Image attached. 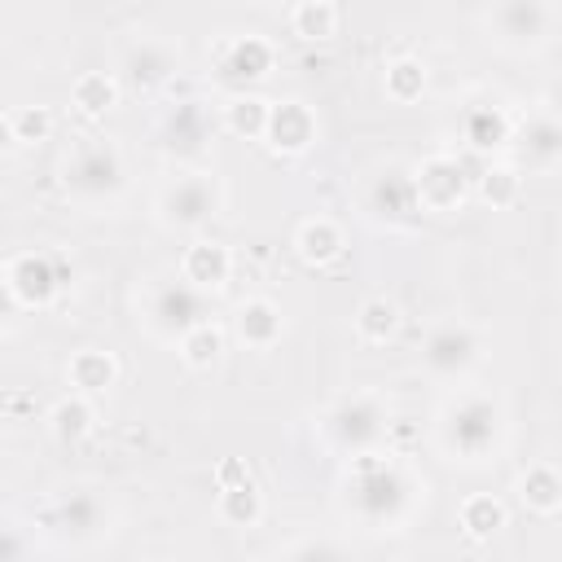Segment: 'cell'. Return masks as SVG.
<instances>
[{"label": "cell", "instance_id": "1", "mask_svg": "<svg viewBox=\"0 0 562 562\" xmlns=\"http://www.w3.org/2000/svg\"><path fill=\"white\" fill-rule=\"evenodd\" d=\"M408 501H413V479L395 461H382L373 452L356 457V465L347 474V509H356L360 522H369V527L400 522Z\"/></svg>", "mask_w": 562, "mask_h": 562}, {"label": "cell", "instance_id": "2", "mask_svg": "<svg viewBox=\"0 0 562 562\" xmlns=\"http://www.w3.org/2000/svg\"><path fill=\"white\" fill-rule=\"evenodd\" d=\"M501 404L487 395H457L439 417V439L461 461H487L501 443Z\"/></svg>", "mask_w": 562, "mask_h": 562}, {"label": "cell", "instance_id": "3", "mask_svg": "<svg viewBox=\"0 0 562 562\" xmlns=\"http://www.w3.org/2000/svg\"><path fill=\"white\" fill-rule=\"evenodd\" d=\"M66 189L75 198H88V202L114 198L123 189V158H119V149L110 140H101V136L75 145L70 158H66Z\"/></svg>", "mask_w": 562, "mask_h": 562}, {"label": "cell", "instance_id": "4", "mask_svg": "<svg viewBox=\"0 0 562 562\" xmlns=\"http://www.w3.org/2000/svg\"><path fill=\"white\" fill-rule=\"evenodd\" d=\"M325 430H329V439H334L338 448L364 457V452L382 439V430H386V408H382V400H378L373 391L342 395V400L329 408Z\"/></svg>", "mask_w": 562, "mask_h": 562}, {"label": "cell", "instance_id": "5", "mask_svg": "<svg viewBox=\"0 0 562 562\" xmlns=\"http://www.w3.org/2000/svg\"><path fill=\"white\" fill-rule=\"evenodd\" d=\"M220 211V180L211 171H184L158 193V215L171 228H202Z\"/></svg>", "mask_w": 562, "mask_h": 562}, {"label": "cell", "instance_id": "6", "mask_svg": "<svg viewBox=\"0 0 562 562\" xmlns=\"http://www.w3.org/2000/svg\"><path fill=\"white\" fill-rule=\"evenodd\" d=\"M206 303H202V290H193L184 277L180 281H167L149 294V325L162 334V338H184L189 329H198L206 316Z\"/></svg>", "mask_w": 562, "mask_h": 562}, {"label": "cell", "instance_id": "7", "mask_svg": "<svg viewBox=\"0 0 562 562\" xmlns=\"http://www.w3.org/2000/svg\"><path fill=\"white\" fill-rule=\"evenodd\" d=\"M422 360L430 373H443V378H461L474 360H479V334L461 321H443L426 334V347H422Z\"/></svg>", "mask_w": 562, "mask_h": 562}, {"label": "cell", "instance_id": "8", "mask_svg": "<svg viewBox=\"0 0 562 562\" xmlns=\"http://www.w3.org/2000/svg\"><path fill=\"white\" fill-rule=\"evenodd\" d=\"M4 285H9V294H13L18 303L40 307V303H48V299H53V290H57L61 281H57V268H53V259H48V255L22 250V255H13V259H9V268H4Z\"/></svg>", "mask_w": 562, "mask_h": 562}, {"label": "cell", "instance_id": "9", "mask_svg": "<svg viewBox=\"0 0 562 562\" xmlns=\"http://www.w3.org/2000/svg\"><path fill=\"white\" fill-rule=\"evenodd\" d=\"M413 184H417V202H422L426 211H448V206H457L461 193H465V176H461V162H457L452 154L426 158V162L417 167Z\"/></svg>", "mask_w": 562, "mask_h": 562}, {"label": "cell", "instance_id": "10", "mask_svg": "<svg viewBox=\"0 0 562 562\" xmlns=\"http://www.w3.org/2000/svg\"><path fill=\"white\" fill-rule=\"evenodd\" d=\"M158 140H162V149L176 154V158L198 154V149L206 145V105H202L198 97L176 101L171 114L158 123Z\"/></svg>", "mask_w": 562, "mask_h": 562}, {"label": "cell", "instance_id": "11", "mask_svg": "<svg viewBox=\"0 0 562 562\" xmlns=\"http://www.w3.org/2000/svg\"><path fill=\"white\" fill-rule=\"evenodd\" d=\"M549 18H553V9L540 0H505V4L487 9V26H496V35H505L514 44H536L549 31Z\"/></svg>", "mask_w": 562, "mask_h": 562}, {"label": "cell", "instance_id": "12", "mask_svg": "<svg viewBox=\"0 0 562 562\" xmlns=\"http://www.w3.org/2000/svg\"><path fill=\"white\" fill-rule=\"evenodd\" d=\"M316 140V119L303 101H281L272 105V119H268V145L281 149V154H303L307 145Z\"/></svg>", "mask_w": 562, "mask_h": 562}, {"label": "cell", "instance_id": "13", "mask_svg": "<svg viewBox=\"0 0 562 562\" xmlns=\"http://www.w3.org/2000/svg\"><path fill=\"white\" fill-rule=\"evenodd\" d=\"M228 272H233V255H228V246H220V241H193L189 250H184V259H180V277L193 285V290H220L224 281H228Z\"/></svg>", "mask_w": 562, "mask_h": 562}, {"label": "cell", "instance_id": "14", "mask_svg": "<svg viewBox=\"0 0 562 562\" xmlns=\"http://www.w3.org/2000/svg\"><path fill=\"white\" fill-rule=\"evenodd\" d=\"M514 149L527 167H553L562 162V123L553 114H536L522 123V132L514 136Z\"/></svg>", "mask_w": 562, "mask_h": 562}, {"label": "cell", "instance_id": "15", "mask_svg": "<svg viewBox=\"0 0 562 562\" xmlns=\"http://www.w3.org/2000/svg\"><path fill=\"white\" fill-rule=\"evenodd\" d=\"M123 66H127V79L136 88H158V83H167L176 75V48L167 40H140V44L127 48Z\"/></svg>", "mask_w": 562, "mask_h": 562}, {"label": "cell", "instance_id": "16", "mask_svg": "<svg viewBox=\"0 0 562 562\" xmlns=\"http://www.w3.org/2000/svg\"><path fill=\"white\" fill-rule=\"evenodd\" d=\"M220 70L228 79H263L272 70V44L263 35H237L220 53Z\"/></svg>", "mask_w": 562, "mask_h": 562}, {"label": "cell", "instance_id": "17", "mask_svg": "<svg viewBox=\"0 0 562 562\" xmlns=\"http://www.w3.org/2000/svg\"><path fill=\"white\" fill-rule=\"evenodd\" d=\"M101 522H105V509L92 492H66L48 509V527H57L66 536H92V531H101Z\"/></svg>", "mask_w": 562, "mask_h": 562}, {"label": "cell", "instance_id": "18", "mask_svg": "<svg viewBox=\"0 0 562 562\" xmlns=\"http://www.w3.org/2000/svg\"><path fill=\"white\" fill-rule=\"evenodd\" d=\"M518 496H522V505L536 509V514H558V509H562V470H553V465H544V461L527 465L522 479H518Z\"/></svg>", "mask_w": 562, "mask_h": 562}, {"label": "cell", "instance_id": "19", "mask_svg": "<svg viewBox=\"0 0 562 562\" xmlns=\"http://www.w3.org/2000/svg\"><path fill=\"white\" fill-rule=\"evenodd\" d=\"M237 338L246 347H272L281 338V312L268 299H246L237 307Z\"/></svg>", "mask_w": 562, "mask_h": 562}, {"label": "cell", "instance_id": "20", "mask_svg": "<svg viewBox=\"0 0 562 562\" xmlns=\"http://www.w3.org/2000/svg\"><path fill=\"white\" fill-rule=\"evenodd\" d=\"M461 136L474 145V149H501L514 140L509 132V119L501 105H470L465 110V123H461Z\"/></svg>", "mask_w": 562, "mask_h": 562}, {"label": "cell", "instance_id": "21", "mask_svg": "<svg viewBox=\"0 0 562 562\" xmlns=\"http://www.w3.org/2000/svg\"><path fill=\"white\" fill-rule=\"evenodd\" d=\"M369 202H373L378 215H391V220H404V215H413V211L422 206V202H417V184H413V176H404V171L378 176Z\"/></svg>", "mask_w": 562, "mask_h": 562}, {"label": "cell", "instance_id": "22", "mask_svg": "<svg viewBox=\"0 0 562 562\" xmlns=\"http://www.w3.org/2000/svg\"><path fill=\"white\" fill-rule=\"evenodd\" d=\"M294 246H299V255H303L307 263H329V259L342 255V228H338L334 220L316 215V220H307V224L299 228Z\"/></svg>", "mask_w": 562, "mask_h": 562}, {"label": "cell", "instance_id": "23", "mask_svg": "<svg viewBox=\"0 0 562 562\" xmlns=\"http://www.w3.org/2000/svg\"><path fill=\"white\" fill-rule=\"evenodd\" d=\"M114 373H119L114 356H110V351H97V347H88V351H79V356L70 360V386H79V391H88V395L114 386Z\"/></svg>", "mask_w": 562, "mask_h": 562}, {"label": "cell", "instance_id": "24", "mask_svg": "<svg viewBox=\"0 0 562 562\" xmlns=\"http://www.w3.org/2000/svg\"><path fill=\"white\" fill-rule=\"evenodd\" d=\"M338 18H342V9L329 4V0H299V4L290 9V26H294L303 40H329V35L338 31Z\"/></svg>", "mask_w": 562, "mask_h": 562}, {"label": "cell", "instance_id": "25", "mask_svg": "<svg viewBox=\"0 0 562 562\" xmlns=\"http://www.w3.org/2000/svg\"><path fill=\"white\" fill-rule=\"evenodd\" d=\"M70 101L83 110V114H101L119 101V83L110 70H83L75 83H70Z\"/></svg>", "mask_w": 562, "mask_h": 562}, {"label": "cell", "instance_id": "26", "mask_svg": "<svg viewBox=\"0 0 562 562\" xmlns=\"http://www.w3.org/2000/svg\"><path fill=\"white\" fill-rule=\"evenodd\" d=\"M268 119H272V105L259 101V97H233L224 105V127L255 140V136H268Z\"/></svg>", "mask_w": 562, "mask_h": 562}, {"label": "cell", "instance_id": "27", "mask_svg": "<svg viewBox=\"0 0 562 562\" xmlns=\"http://www.w3.org/2000/svg\"><path fill=\"white\" fill-rule=\"evenodd\" d=\"M356 329H360V338H369V342H386V338L400 329V307H395L386 294H373V299L360 303Z\"/></svg>", "mask_w": 562, "mask_h": 562}, {"label": "cell", "instance_id": "28", "mask_svg": "<svg viewBox=\"0 0 562 562\" xmlns=\"http://www.w3.org/2000/svg\"><path fill=\"white\" fill-rule=\"evenodd\" d=\"M461 527L483 540V536H492V531L505 527V505H501L496 496H487V492L465 496V501H461Z\"/></svg>", "mask_w": 562, "mask_h": 562}, {"label": "cell", "instance_id": "29", "mask_svg": "<svg viewBox=\"0 0 562 562\" xmlns=\"http://www.w3.org/2000/svg\"><path fill=\"white\" fill-rule=\"evenodd\" d=\"M220 351H224V334H220L211 321H202L198 329H189V334L180 338V356H184L193 369H211V364L220 360Z\"/></svg>", "mask_w": 562, "mask_h": 562}, {"label": "cell", "instance_id": "30", "mask_svg": "<svg viewBox=\"0 0 562 562\" xmlns=\"http://www.w3.org/2000/svg\"><path fill=\"white\" fill-rule=\"evenodd\" d=\"M259 514H263V501H259L255 483H241V487L220 492V518H224V522L250 527V522H259Z\"/></svg>", "mask_w": 562, "mask_h": 562}, {"label": "cell", "instance_id": "31", "mask_svg": "<svg viewBox=\"0 0 562 562\" xmlns=\"http://www.w3.org/2000/svg\"><path fill=\"white\" fill-rule=\"evenodd\" d=\"M422 88H426V66L417 57H395L386 66V97L413 101V97H422Z\"/></svg>", "mask_w": 562, "mask_h": 562}, {"label": "cell", "instance_id": "32", "mask_svg": "<svg viewBox=\"0 0 562 562\" xmlns=\"http://www.w3.org/2000/svg\"><path fill=\"white\" fill-rule=\"evenodd\" d=\"M4 127H9V140L31 145V140H44V136H48L53 119H48L44 105H22V110H9V114H4Z\"/></svg>", "mask_w": 562, "mask_h": 562}, {"label": "cell", "instance_id": "33", "mask_svg": "<svg viewBox=\"0 0 562 562\" xmlns=\"http://www.w3.org/2000/svg\"><path fill=\"white\" fill-rule=\"evenodd\" d=\"M88 426H92V404L88 400L70 395L53 408V435L57 439H79V435H88Z\"/></svg>", "mask_w": 562, "mask_h": 562}, {"label": "cell", "instance_id": "34", "mask_svg": "<svg viewBox=\"0 0 562 562\" xmlns=\"http://www.w3.org/2000/svg\"><path fill=\"white\" fill-rule=\"evenodd\" d=\"M518 184H522V176H518L514 167H487V171L479 176V189H483V198H487L492 206H509V202L518 198Z\"/></svg>", "mask_w": 562, "mask_h": 562}, {"label": "cell", "instance_id": "35", "mask_svg": "<svg viewBox=\"0 0 562 562\" xmlns=\"http://www.w3.org/2000/svg\"><path fill=\"white\" fill-rule=\"evenodd\" d=\"M281 562H342V558H338V549L329 540H299V544L285 549Z\"/></svg>", "mask_w": 562, "mask_h": 562}, {"label": "cell", "instance_id": "36", "mask_svg": "<svg viewBox=\"0 0 562 562\" xmlns=\"http://www.w3.org/2000/svg\"><path fill=\"white\" fill-rule=\"evenodd\" d=\"M215 483H220V492L250 483V470H246V461H241V457H228V461H220V470H215Z\"/></svg>", "mask_w": 562, "mask_h": 562}, {"label": "cell", "instance_id": "37", "mask_svg": "<svg viewBox=\"0 0 562 562\" xmlns=\"http://www.w3.org/2000/svg\"><path fill=\"white\" fill-rule=\"evenodd\" d=\"M549 114H553V119L562 123V75H558V79L549 83Z\"/></svg>", "mask_w": 562, "mask_h": 562}, {"label": "cell", "instance_id": "38", "mask_svg": "<svg viewBox=\"0 0 562 562\" xmlns=\"http://www.w3.org/2000/svg\"><path fill=\"white\" fill-rule=\"evenodd\" d=\"M255 562H259V558H255Z\"/></svg>", "mask_w": 562, "mask_h": 562}]
</instances>
